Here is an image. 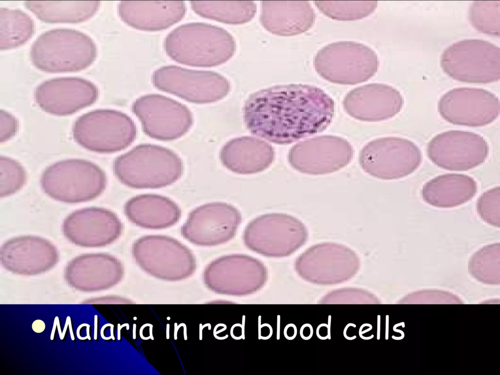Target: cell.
<instances>
[{
	"mask_svg": "<svg viewBox=\"0 0 500 375\" xmlns=\"http://www.w3.org/2000/svg\"><path fill=\"white\" fill-rule=\"evenodd\" d=\"M243 112L252 134L287 145L325 130L333 120L334 102L314 85H279L250 94Z\"/></svg>",
	"mask_w": 500,
	"mask_h": 375,
	"instance_id": "obj_1",
	"label": "cell"
},
{
	"mask_svg": "<svg viewBox=\"0 0 500 375\" xmlns=\"http://www.w3.org/2000/svg\"><path fill=\"white\" fill-rule=\"evenodd\" d=\"M164 47L167 54L180 63L210 67L229 60L236 46L234 37L225 29L193 22L181 25L169 32Z\"/></svg>",
	"mask_w": 500,
	"mask_h": 375,
	"instance_id": "obj_2",
	"label": "cell"
},
{
	"mask_svg": "<svg viewBox=\"0 0 500 375\" xmlns=\"http://www.w3.org/2000/svg\"><path fill=\"white\" fill-rule=\"evenodd\" d=\"M181 159L169 149L153 144L138 145L116 159L114 173L124 185L135 188L169 186L182 176Z\"/></svg>",
	"mask_w": 500,
	"mask_h": 375,
	"instance_id": "obj_3",
	"label": "cell"
},
{
	"mask_svg": "<svg viewBox=\"0 0 500 375\" xmlns=\"http://www.w3.org/2000/svg\"><path fill=\"white\" fill-rule=\"evenodd\" d=\"M32 64L47 73L76 72L91 65L97 47L87 34L69 28H56L40 35L30 52Z\"/></svg>",
	"mask_w": 500,
	"mask_h": 375,
	"instance_id": "obj_4",
	"label": "cell"
},
{
	"mask_svg": "<svg viewBox=\"0 0 500 375\" xmlns=\"http://www.w3.org/2000/svg\"><path fill=\"white\" fill-rule=\"evenodd\" d=\"M40 183L48 196L62 202L74 204L98 197L105 188L107 178L103 169L94 163L70 159L46 168Z\"/></svg>",
	"mask_w": 500,
	"mask_h": 375,
	"instance_id": "obj_5",
	"label": "cell"
},
{
	"mask_svg": "<svg viewBox=\"0 0 500 375\" xmlns=\"http://www.w3.org/2000/svg\"><path fill=\"white\" fill-rule=\"evenodd\" d=\"M379 61L369 46L353 41H339L320 49L313 59L314 68L325 80L354 85L369 80L377 72Z\"/></svg>",
	"mask_w": 500,
	"mask_h": 375,
	"instance_id": "obj_6",
	"label": "cell"
},
{
	"mask_svg": "<svg viewBox=\"0 0 500 375\" xmlns=\"http://www.w3.org/2000/svg\"><path fill=\"white\" fill-rule=\"evenodd\" d=\"M308 231L298 218L283 213L260 215L246 226L244 245L249 250L267 257L288 256L307 240Z\"/></svg>",
	"mask_w": 500,
	"mask_h": 375,
	"instance_id": "obj_7",
	"label": "cell"
},
{
	"mask_svg": "<svg viewBox=\"0 0 500 375\" xmlns=\"http://www.w3.org/2000/svg\"><path fill=\"white\" fill-rule=\"evenodd\" d=\"M72 134L83 148L101 153L121 151L134 141L136 128L126 114L116 110L101 109L87 112L75 122Z\"/></svg>",
	"mask_w": 500,
	"mask_h": 375,
	"instance_id": "obj_8",
	"label": "cell"
},
{
	"mask_svg": "<svg viewBox=\"0 0 500 375\" xmlns=\"http://www.w3.org/2000/svg\"><path fill=\"white\" fill-rule=\"evenodd\" d=\"M440 65L453 79L470 83H489L500 79V48L483 40L454 42L442 52Z\"/></svg>",
	"mask_w": 500,
	"mask_h": 375,
	"instance_id": "obj_9",
	"label": "cell"
},
{
	"mask_svg": "<svg viewBox=\"0 0 500 375\" xmlns=\"http://www.w3.org/2000/svg\"><path fill=\"white\" fill-rule=\"evenodd\" d=\"M422 160L421 151L411 140L398 137L375 139L367 143L359 155L363 171L382 180H396L415 172Z\"/></svg>",
	"mask_w": 500,
	"mask_h": 375,
	"instance_id": "obj_10",
	"label": "cell"
},
{
	"mask_svg": "<svg viewBox=\"0 0 500 375\" xmlns=\"http://www.w3.org/2000/svg\"><path fill=\"white\" fill-rule=\"evenodd\" d=\"M151 81L158 89L197 104L216 102L230 91L229 82L217 72L191 70L173 65L156 69Z\"/></svg>",
	"mask_w": 500,
	"mask_h": 375,
	"instance_id": "obj_11",
	"label": "cell"
},
{
	"mask_svg": "<svg viewBox=\"0 0 500 375\" xmlns=\"http://www.w3.org/2000/svg\"><path fill=\"white\" fill-rule=\"evenodd\" d=\"M268 272L259 259L243 254L225 255L214 259L204 273L206 285L217 293L242 295L254 292L266 284Z\"/></svg>",
	"mask_w": 500,
	"mask_h": 375,
	"instance_id": "obj_12",
	"label": "cell"
},
{
	"mask_svg": "<svg viewBox=\"0 0 500 375\" xmlns=\"http://www.w3.org/2000/svg\"><path fill=\"white\" fill-rule=\"evenodd\" d=\"M132 111L141 122L144 132L161 141L181 138L191 128L192 114L184 104L159 94H147L137 99Z\"/></svg>",
	"mask_w": 500,
	"mask_h": 375,
	"instance_id": "obj_13",
	"label": "cell"
},
{
	"mask_svg": "<svg viewBox=\"0 0 500 375\" xmlns=\"http://www.w3.org/2000/svg\"><path fill=\"white\" fill-rule=\"evenodd\" d=\"M354 150L346 139L325 135L301 141L289 150L288 159L297 171L312 175L336 172L348 165Z\"/></svg>",
	"mask_w": 500,
	"mask_h": 375,
	"instance_id": "obj_14",
	"label": "cell"
},
{
	"mask_svg": "<svg viewBox=\"0 0 500 375\" xmlns=\"http://www.w3.org/2000/svg\"><path fill=\"white\" fill-rule=\"evenodd\" d=\"M242 215L234 206L220 202L198 207L182 226L183 236L200 246L213 247L226 243L236 234Z\"/></svg>",
	"mask_w": 500,
	"mask_h": 375,
	"instance_id": "obj_15",
	"label": "cell"
},
{
	"mask_svg": "<svg viewBox=\"0 0 500 375\" xmlns=\"http://www.w3.org/2000/svg\"><path fill=\"white\" fill-rule=\"evenodd\" d=\"M427 156L438 167L451 171H466L482 163L489 154V146L481 135L463 130L439 133L429 142Z\"/></svg>",
	"mask_w": 500,
	"mask_h": 375,
	"instance_id": "obj_16",
	"label": "cell"
},
{
	"mask_svg": "<svg viewBox=\"0 0 500 375\" xmlns=\"http://www.w3.org/2000/svg\"><path fill=\"white\" fill-rule=\"evenodd\" d=\"M438 111L444 120L452 124L482 126L499 117L500 100L495 94L483 88H456L440 97Z\"/></svg>",
	"mask_w": 500,
	"mask_h": 375,
	"instance_id": "obj_17",
	"label": "cell"
},
{
	"mask_svg": "<svg viewBox=\"0 0 500 375\" xmlns=\"http://www.w3.org/2000/svg\"><path fill=\"white\" fill-rule=\"evenodd\" d=\"M99 90L93 83L78 77L47 80L35 89L34 98L43 111L56 116H67L90 106L98 99Z\"/></svg>",
	"mask_w": 500,
	"mask_h": 375,
	"instance_id": "obj_18",
	"label": "cell"
},
{
	"mask_svg": "<svg viewBox=\"0 0 500 375\" xmlns=\"http://www.w3.org/2000/svg\"><path fill=\"white\" fill-rule=\"evenodd\" d=\"M65 237L81 247L105 246L115 241L122 231V223L111 211L89 207L75 210L68 215L62 225Z\"/></svg>",
	"mask_w": 500,
	"mask_h": 375,
	"instance_id": "obj_19",
	"label": "cell"
},
{
	"mask_svg": "<svg viewBox=\"0 0 500 375\" xmlns=\"http://www.w3.org/2000/svg\"><path fill=\"white\" fill-rule=\"evenodd\" d=\"M59 252L49 241L32 235L20 236L5 241L1 246L2 266L13 273L34 275L45 272L58 262Z\"/></svg>",
	"mask_w": 500,
	"mask_h": 375,
	"instance_id": "obj_20",
	"label": "cell"
},
{
	"mask_svg": "<svg viewBox=\"0 0 500 375\" xmlns=\"http://www.w3.org/2000/svg\"><path fill=\"white\" fill-rule=\"evenodd\" d=\"M345 111L360 121L376 122L390 119L402 109L403 98L395 87L371 83L349 91L343 101Z\"/></svg>",
	"mask_w": 500,
	"mask_h": 375,
	"instance_id": "obj_21",
	"label": "cell"
},
{
	"mask_svg": "<svg viewBox=\"0 0 500 375\" xmlns=\"http://www.w3.org/2000/svg\"><path fill=\"white\" fill-rule=\"evenodd\" d=\"M120 19L137 29L154 31L164 30L181 21L186 12L181 0L128 1L119 2Z\"/></svg>",
	"mask_w": 500,
	"mask_h": 375,
	"instance_id": "obj_22",
	"label": "cell"
},
{
	"mask_svg": "<svg viewBox=\"0 0 500 375\" xmlns=\"http://www.w3.org/2000/svg\"><path fill=\"white\" fill-rule=\"evenodd\" d=\"M315 13L308 0L261 2L260 21L272 34L291 36L304 33L313 25Z\"/></svg>",
	"mask_w": 500,
	"mask_h": 375,
	"instance_id": "obj_23",
	"label": "cell"
},
{
	"mask_svg": "<svg viewBox=\"0 0 500 375\" xmlns=\"http://www.w3.org/2000/svg\"><path fill=\"white\" fill-rule=\"evenodd\" d=\"M219 157L222 164L239 174H252L271 166L275 158L273 146L259 138L241 136L233 138L222 147Z\"/></svg>",
	"mask_w": 500,
	"mask_h": 375,
	"instance_id": "obj_24",
	"label": "cell"
},
{
	"mask_svg": "<svg viewBox=\"0 0 500 375\" xmlns=\"http://www.w3.org/2000/svg\"><path fill=\"white\" fill-rule=\"evenodd\" d=\"M120 266L115 257L107 253L84 254L69 262L65 278L74 287L92 290L111 283Z\"/></svg>",
	"mask_w": 500,
	"mask_h": 375,
	"instance_id": "obj_25",
	"label": "cell"
},
{
	"mask_svg": "<svg viewBox=\"0 0 500 375\" xmlns=\"http://www.w3.org/2000/svg\"><path fill=\"white\" fill-rule=\"evenodd\" d=\"M478 189L472 177L458 173L438 176L422 187L421 196L429 205L440 208H455L473 198Z\"/></svg>",
	"mask_w": 500,
	"mask_h": 375,
	"instance_id": "obj_26",
	"label": "cell"
},
{
	"mask_svg": "<svg viewBox=\"0 0 500 375\" xmlns=\"http://www.w3.org/2000/svg\"><path fill=\"white\" fill-rule=\"evenodd\" d=\"M125 211L129 220L141 227L159 229L178 221L181 210L173 201L164 196L143 194L127 201Z\"/></svg>",
	"mask_w": 500,
	"mask_h": 375,
	"instance_id": "obj_27",
	"label": "cell"
},
{
	"mask_svg": "<svg viewBox=\"0 0 500 375\" xmlns=\"http://www.w3.org/2000/svg\"><path fill=\"white\" fill-rule=\"evenodd\" d=\"M132 254L141 265L195 264L194 255L188 248L177 240L166 236L148 235L140 238L133 246Z\"/></svg>",
	"mask_w": 500,
	"mask_h": 375,
	"instance_id": "obj_28",
	"label": "cell"
},
{
	"mask_svg": "<svg viewBox=\"0 0 500 375\" xmlns=\"http://www.w3.org/2000/svg\"><path fill=\"white\" fill-rule=\"evenodd\" d=\"M24 5L46 22L78 23L93 17L99 8L100 1L27 0Z\"/></svg>",
	"mask_w": 500,
	"mask_h": 375,
	"instance_id": "obj_29",
	"label": "cell"
},
{
	"mask_svg": "<svg viewBox=\"0 0 500 375\" xmlns=\"http://www.w3.org/2000/svg\"><path fill=\"white\" fill-rule=\"evenodd\" d=\"M191 9L199 16L229 24L245 23L256 13L257 6L252 0L190 1Z\"/></svg>",
	"mask_w": 500,
	"mask_h": 375,
	"instance_id": "obj_30",
	"label": "cell"
},
{
	"mask_svg": "<svg viewBox=\"0 0 500 375\" xmlns=\"http://www.w3.org/2000/svg\"><path fill=\"white\" fill-rule=\"evenodd\" d=\"M34 32L32 18L22 10L0 8V49L7 50L21 46Z\"/></svg>",
	"mask_w": 500,
	"mask_h": 375,
	"instance_id": "obj_31",
	"label": "cell"
},
{
	"mask_svg": "<svg viewBox=\"0 0 500 375\" xmlns=\"http://www.w3.org/2000/svg\"><path fill=\"white\" fill-rule=\"evenodd\" d=\"M377 2L375 0L314 1L321 13L338 21H354L368 17L375 10Z\"/></svg>",
	"mask_w": 500,
	"mask_h": 375,
	"instance_id": "obj_32",
	"label": "cell"
},
{
	"mask_svg": "<svg viewBox=\"0 0 500 375\" xmlns=\"http://www.w3.org/2000/svg\"><path fill=\"white\" fill-rule=\"evenodd\" d=\"M500 244L485 245L471 256L469 267L471 273L478 280L487 283L499 281Z\"/></svg>",
	"mask_w": 500,
	"mask_h": 375,
	"instance_id": "obj_33",
	"label": "cell"
},
{
	"mask_svg": "<svg viewBox=\"0 0 500 375\" xmlns=\"http://www.w3.org/2000/svg\"><path fill=\"white\" fill-rule=\"evenodd\" d=\"M469 20L478 31L500 36V0H475L470 5Z\"/></svg>",
	"mask_w": 500,
	"mask_h": 375,
	"instance_id": "obj_34",
	"label": "cell"
},
{
	"mask_svg": "<svg viewBox=\"0 0 500 375\" xmlns=\"http://www.w3.org/2000/svg\"><path fill=\"white\" fill-rule=\"evenodd\" d=\"M26 181L23 167L16 160L0 157V196H10L21 189Z\"/></svg>",
	"mask_w": 500,
	"mask_h": 375,
	"instance_id": "obj_35",
	"label": "cell"
},
{
	"mask_svg": "<svg viewBox=\"0 0 500 375\" xmlns=\"http://www.w3.org/2000/svg\"><path fill=\"white\" fill-rule=\"evenodd\" d=\"M477 211L485 223L500 227V188L495 187L483 192L477 202Z\"/></svg>",
	"mask_w": 500,
	"mask_h": 375,
	"instance_id": "obj_36",
	"label": "cell"
},
{
	"mask_svg": "<svg viewBox=\"0 0 500 375\" xmlns=\"http://www.w3.org/2000/svg\"><path fill=\"white\" fill-rule=\"evenodd\" d=\"M19 123L16 117L11 113L1 110L0 111V142H5L17 133Z\"/></svg>",
	"mask_w": 500,
	"mask_h": 375,
	"instance_id": "obj_37",
	"label": "cell"
},
{
	"mask_svg": "<svg viewBox=\"0 0 500 375\" xmlns=\"http://www.w3.org/2000/svg\"><path fill=\"white\" fill-rule=\"evenodd\" d=\"M125 326H126V330H129V324H127V323H125V324H123V325H121V326L120 325V324H118V340H120V338H121V336H120V331H121V329H122V328L123 327H125Z\"/></svg>",
	"mask_w": 500,
	"mask_h": 375,
	"instance_id": "obj_38",
	"label": "cell"
},
{
	"mask_svg": "<svg viewBox=\"0 0 500 375\" xmlns=\"http://www.w3.org/2000/svg\"><path fill=\"white\" fill-rule=\"evenodd\" d=\"M174 327V338L175 340H176L177 339V332L179 329L177 326V323H175Z\"/></svg>",
	"mask_w": 500,
	"mask_h": 375,
	"instance_id": "obj_39",
	"label": "cell"
},
{
	"mask_svg": "<svg viewBox=\"0 0 500 375\" xmlns=\"http://www.w3.org/2000/svg\"><path fill=\"white\" fill-rule=\"evenodd\" d=\"M377 320H378V321H377V324H377V339H379V336H379L380 335H379V329H380L379 328H380V325H379V323H380V321H379V320H380V315H378V316H377Z\"/></svg>",
	"mask_w": 500,
	"mask_h": 375,
	"instance_id": "obj_40",
	"label": "cell"
},
{
	"mask_svg": "<svg viewBox=\"0 0 500 375\" xmlns=\"http://www.w3.org/2000/svg\"><path fill=\"white\" fill-rule=\"evenodd\" d=\"M148 326H149V334H150L149 336L151 337L150 339L151 340H153L154 338H153V335H152V327H153V325L152 324H149Z\"/></svg>",
	"mask_w": 500,
	"mask_h": 375,
	"instance_id": "obj_41",
	"label": "cell"
},
{
	"mask_svg": "<svg viewBox=\"0 0 500 375\" xmlns=\"http://www.w3.org/2000/svg\"><path fill=\"white\" fill-rule=\"evenodd\" d=\"M183 326H184V339H185V340H187V328H186V324H184Z\"/></svg>",
	"mask_w": 500,
	"mask_h": 375,
	"instance_id": "obj_42",
	"label": "cell"
},
{
	"mask_svg": "<svg viewBox=\"0 0 500 375\" xmlns=\"http://www.w3.org/2000/svg\"><path fill=\"white\" fill-rule=\"evenodd\" d=\"M166 332H167L166 333L167 338V339H169V324H167V325Z\"/></svg>",
	"mask_w": 500,
	"mask_h": 375,
	"instance_id": "obj_43",
	"label": "cell"
},
{
	"mask_svg": "<svg viewBox=\"0 0 500 375\" xmlns=\"http://www.w3.org/2000/svg\"><path fill=\"white\" fill-rule=\"evenodd\" d=\"M136 324H134L133 326V339H136Z\"/></svg>",
	"mask_w": 500,
	"mask_h": 375,
	"instance_id": "obj_44",
	"label": "cell"
},
{
	"mask_svg": "<svg viewBox=\"0 0 500 375\" xmlns=\"http://www.w3.org/2000/svg\"><path fill=\"white\" fill-rule=\"evenodd\" d=\"M110 326H111V328H110L111 336L112 339L113 340H115V338H114V335H113V327H114V325H112V324H110Z\"/></svg>",
	"mask_w": 500,
	"mask_h": 375,
	"instance_id": "obj_45",
	"label": "cell"
},
{
	"mask_svg": "<svg viewBox=\"0 0 500 375\" xmlns=\"http://www.w3.org/2000/svg\"><path fill=\"white\" fill-rule=\"evenodd\" d=\"M170 319V318L169 317H167V320H169Z\"/></svg>",
	"mask_w": 500,
	"mask_h": 375,
	"instance_id": "obj_46",
	"label": "cell"
},
{
	"mask_svg": "<svg viewBox=\"0 0 500 375\" xmlns=\"http://www.w3.org/2000/svg\"><path fill=\"white\" fill-rule=\"evenodd\" d=\"M133 319H134L135 320V319H137V318H136V317H133Z\"/></svg>",
	"mask_w": 500,
	"mask_h": 375,
	"instance_id": "obj_47",
	"label": "cell"
}]
</instances>
